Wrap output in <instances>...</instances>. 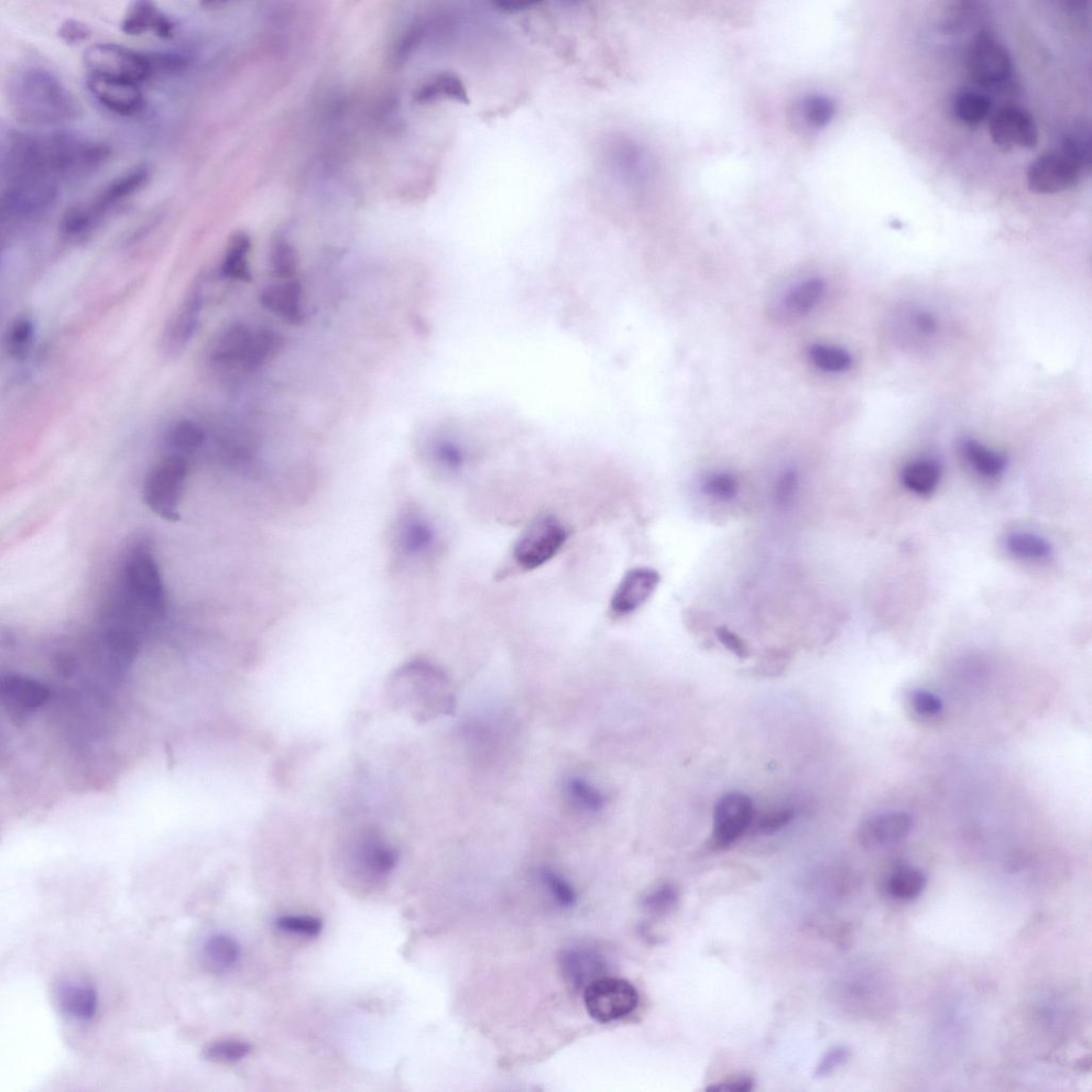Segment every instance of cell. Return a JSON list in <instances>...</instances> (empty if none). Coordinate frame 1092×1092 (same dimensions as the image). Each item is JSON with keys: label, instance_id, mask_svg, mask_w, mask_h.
Segmentation results:
<instances>
[{"label": "cell", "instance_id": "6da1fadb", "mask_svg": "<svg viewBox=\"0 0 1092 1092\" xmlns=\"http://www.w3.org/2000/svg\"><path fill=\"white\" fill-rule=\"evenodd\" d=\"M109 157L111 150L89 138L10 130L3 140L2 183L37 181L60 186L89 176Z\"/></svg>", "mask_w": 1092, "mask_h": 1092}, {"label": "cell", "instance_id": "7a4b0ae2", "mask_svg": "<svg viewBox=\"0 0 1092 1092\" xmlns=\"http://www.w3.org/2000/svg\"><path fill=\"white\" fill-rule=\"evenodd\" d=\"M7 97L19 122L48 126L74 121L82 108L73 93L51 72L36 65L18 68L9 76Z\"/></svg>", "mask_w": 1092, "mask_h": 1092}, {"label": "cell", "instance_id": "3957f363", "mask_svg": "<svg viewBox=\"0 0 1092 1092\" xmlns=\"http://www.w3.org/2000/svg\"><path fill=\"white\" fill-rule=\"evenodd\" d=\"M386 697L395 712L420 724L451 715L455 708L449 678L439 667L422 660L403 664L390 674Z\"/></svg>", "mask_w": 1092, "mask_h": 1092}, {"label": "cell", "instance_id": "277c9868", "mask_svg": "<svg viewBox=\"0 0 1092 1092\" xmlns=\"http://www.w3.org/2000/svg\"><path fill=\"white\" fill-rule=\"evenodd\" d=\"M119 589L116 624L138 631L165 616V586L155 556L148 545H136L126 555Z\"/></svg>", "mask_w": 1092, "mask_h": 1092}, {"label": "cell", "instance_id": "5b68a950", "mask_svg": "<svg viewBox=\"0 0 1092 1092\" xmlns=\"http://www.w3.org/2000/svg\"><path fill=\"white\" fill-rule=\"evenodd\" d=\"M283 347L282 336L268 329L254 330L243 323L228 324L214 338L210 361L224 369L256 370Z\"/></svg>", "mask_w": 1092, "mask_h": 1092}, {"label": "cell", "instance_id": "8992f818", "mask_svg": "<svg viewBox=\"0 0 1092 1092\" xmlns=\"http://www.w3.org/2000/svg\"><path fill=\"white\" fill-rule=\"evenodd\" d=\"M148 179L149 169L138 166L109 182L89 202L73 205L64 213L62 234L70 239L89 235L109 214L144 188Z\"/></svg>", "mask_w": 1092, "mask_h": 1092}, {"label": "cell", "instance_id": "52a82bcc", "mask_svg": "<svg viewBox=\"0 0 1092 1092\" xmlns=\"http://www.w3.org/2000/svg\"><path fill=\"white\" fill-rule=\"evenodd\" d=\"M390 546L397 565L428 562L440 548L439 532L425 513L409 506L392 524Z\"/></svg>", "mask_w": 1092, "mask_h": 1092}, {"label": "cell", "instance_id": "ba28073f", "mask_svg": "<svg viewBox=\"0 0 1092 1092\" xmlns=\"http://www.w3.org/2000/svg\"><path fill=\"white\" fill-rule=\"evenodd\" d=\"M341 843L352 864L369 878H386L397 866L396 850L373 823L363 821L346 826Z\"/></svg>", "mask_w": 1092, "mask_h": 1092}, {"label": "cell", "instance_id": "9c48e42d", "mask_svg": "<svg viewBox=\"0 0 1092 1092\" xmlns=\"http://www.w3.org/2000/svg\"><path fill=\"white\" fill-rule=\"evenodd\" d=\"M189 473L186 458L173 454L163 458L148 475L144 500L152 512L168 522L181 519L180 505Z\"/></svg>", "mask_w": 1092, "mask_h": 1092}, {"label": "cell", "instance_id": "30bf717a", "mask_svg": "<svg viewBox=\"0 0 1092 1092\" xmlns=\"http://www.w3.org/2000/svg\"><path fill=\"white\" fill-rule=\"evenodd\" d=\"M84 62L88 75L121 79L138 85L154 75L152 54L140 52L115 43H101L85 51Z\"/></svg>", "mask_w": 1092, "mask_h": 1092}, {"label": "cell", "instance_id": "8fae6325", "mask_svg": "<svg viewBox=\"0 0 1092 1092\" xmlns=\"http://www.w3.org/2000/svg\"><path fill=\"white\" fill-rule=\"evenodd\" d=\"M566 539V529L559 519L541 516L523 530L513 545V561L522 570H536L559 555Z\"/></svg>", "mask_w": 1092, "mask_h": 1092}, {"label": "cell", "instance_id": "7c38bea8", "mask_svg": "<svg viewBox=\"0 0 1092 1092\" xmlns=\"http://www.w3.org/2000/svg\"><path fill=\"white\" fill-rule=\"evenodd\" d=\"M636 988L626 979L600 977L584 989L587 1012L599 1023H610L627 1017L638 1007Z\"/></svg>", "mask_w": 1092, "mask_h": 1092}, {"label": "cell", "instance_id": "4fadbf2b", "mask_svg": "<svg viewBox=\"0 0 1092 1092\" xmlns=\"http://www.w3.org/2000/svg\"><path fill=\"white\" fill-rule=\"evenodd\" d=\"M60 186L47 182H15L2 184L0 214L2 221L32 220L49 212L56 204Z\"/></svg>", "mask_w": 1092, "mask_h": 1092}, {"label": "cell", "instance_id": "5bb4252c", "mask_svg": "<svg viewBox=\"0 0 1092 1092\" xmlns=\"http://www.w3.org/2000/svg\"><path fill=\"white\" fill-rule=\"evenodd\" d=\"M203 305L204 286L201 277H198L190 284L178 310L163 330L160 344L163 353L174 357L185 351L198 327Z\"/></svg>", "mask_w": 1092, "mask_h": 1092}, {"label": "cell", "instance_id": "9a60e30c", "mask_svg": "<svg viewBox=\"0 0 1092 1092\" xmlns=\"http://www.w3.org/2000/svg\"><path fill=\"white\" fill-rule=\"evenodd\" d=\"M969 71L973 81L984 86H995L1011 78L1009 52L989 32L982 31L970 49Z\"/></svg>", "mask_w": 1092, "mask_h": 1092}, {"label": "cell", "instance_id": "2e32d148", "mask_svg": "<svg viewBox=\"0 0 1092 1092\" xmlns=\"http://www.w3.org/2000/svg\"><path fill=\"white\" fill-rule=\"evenodd\" d=\"M1082 176L1083 172L1062 152H1050L1031 163L1028 184L1035 193L1050 194L1074 188Z\"/></svg>", "mask_w": 1092, "mask_h": 1092}, {"label": "cell", "instance_id": "e0dca14e", "mask_svg": "<svg viewBox=\"0 0 1092 1092\" xmlns=\"http://www.w3.org/2000/svg\"><path fill=\"white\" fill-rule=\"evenodd\" d=\"M753 819V802L742 793H730L715 805L713 843L719 848L729 847L745 835Z\"/></svg>", "mask_w": 1092, "mask_h": 1092}, {"label": "cell", "instance_id": "ac0fdd59", "mask_svg": "<svg viewBox=\"0 0 1092 1092\" xmlns=\"http://www.w3.org/2000/svg\"><path fill=\"white\" fill-rule=\"evenodd\" d=\"M86 85L98 103L118 116H136L146 105L144 92L134 82L86 75Z\"/></svg>", "mask_w": 1092, "mask_h": 1092}, {"label": "cell", "instance_id": "d6986e66", "mask_svg": "<svg viewBox=\"0 0 1092 1092\" xmlns=\"http://www.w3.org/2000/svg\"><path fill=\"white\" fill-rule=\"evenodd\" d=\"M661 575L652 567H635L626 573L615 589L610 600L611 615L631 616L648 602L657 592Z\"/></svg>", "mask_w": 1092, "mask_h": 1092}, {"label": "cell", "instance_id": "ffe728a7", "mask_svg": "<svg viewBox=\"0 0 1092 1092\" xmlns=\"http://www.w3.org/2000/svg\"><path fill=\"white\" fill-rule=\"evenodd\" d=\"M990 136L998 146L1032 149L1039 142L1034 119L1017 107L1000 108L990 119Z\"/></svg>", "mask_w": 1092, "mask_h": 1092}, {"label": "cell", "instance_id": "44dd1931", "mask_svg": "<svg viewBox=\"0 0 1092 1092\" xmlns=\"http://www.w3.org/2000/svg\"><path fill=\"white\" fill-rule=\"evenodd\" d=\"M912 818L904 812H888L867 819L860 826V843L869 849H878L901 842L910 834Z\"/></svg>", "mask_w": 1092, "mask_h": 1092}, {"label": "cell", "instance_id": "7402d4cb", "mask_svg": "<svg viewBox=\"0 0 1092 1092\" xmlns=\"http://www.w3.org/2000/svg\"><path fill=\"white\" fill-rule=\"evenodd\" d=\"M263 307L290 324L299 325L305 319L303 290L296 281L271 284L260 293Z\"/></svg>", "mask_w": 1092, "mask_h": 1092}, {"label": "cell", "instance_id": "603a6c76", "mask_svg": "<svg viewBox=\"0 0 1092 1092\" xmlns=\"http://www.w3.org/2000/svg\"><path fill=\"white\" fill-rule=\"evenodd\" d=\"M121 29L128 36L154 34L159 38L169 39L173 37L176 25L155 4L141 0L129 6L122 19Z\"/></svg>", "mask_w": 1092, "mask_h": 1092}, {"label": "cell", "instance_id": "cb8c5ba5", "mask_svg": "<svg viewBox=\"0 0 1092 1092\" xmlns=\"http://www.w3.org/2000/svg\"><path fill=\"white\" fill-rule=\"evenodd\" d=\"M564 979L574 989H585L593 981L603 977L606 965L602 956L586 947L566 948L561 955Z\"/></svg>", "mask_w": 1092, "mask_h": 1092}, {"label": "cell", "instance_id": "d4e9b609", "mask_svg": "<svg viewBox=\"0 0 1092 1092\" xmlns=\"http://www.w3.org/2000/svg\"><path fill=\"white\" fill-rule=\"evenodd\" d=\"M58 1003L63 1012L82 1022L94 1019L98 997L94 988L85 984H63L58 990Z\"/></svg>", "mask_w": 1092, "mask_h": 1092}, {"label": "cell", "instance_id": "484cf974", "mask_svg": "<svg viewBox=\"0 0 1092 1092\" xmlns=\"http://www.w3.org/2000/svg\"><path fill=\"white\" fill-rule=\"evenodd\" d=\"M242 949L236 938L227 934H215L203 945L205 964L216 972H227L239 963Z\"/></svg>", "mask_w": 1092, "mask_h": 1092}, {"label": "cell", "instance_id": "4316f807", "mask_svg": "<svg viewBox=\"0 0 1092 1092\" xmlns=\"http://www.w3.org/2000/svg\"><path fill=\"white\" fill-rule=\"evenodd\" d=\"M1005 549L1014 559L1042 563L1051 559L1052 546L1039 534L1029 531H1012L1004 539Z\"/></svg>", "mask_w": 1092, "mask_h": 1092}, {"label": "cell", "instance_id": "83f0119b", "mask_svg": "<svg viewBox=\"0 0 1092 1092\" xmlns=\"http://www.w3.org/2000/svg\"><path fill=\"white\" fill-rule=\"evenodd\" d=\"M431 466L443 476L461 474L467 463V453L459 442L440 438L434 440L428 451Z\"/></svg>", "mask_w": 1092, "mask_h": 1092}, {"label": "cell", "instance_id": "f1b7e54d", "mask_svg": "<svg viewBox=\"0 0 1092 1092\" xmlns=\"http://www.w3.org/2000/svg\"><path fill=\"white\" fill-rule=\"evenodd\" d=\"M250 251L251 239L245 232H237L229 238L222 264V275L225 279L250 281Z\"/></svg>", "mask_w": 1092, "mask_h": 1092}, {"label": "cell", "instance_id": "f546056e", "mask_svg": "<svg viewBox=\"0 0 1092 1092\" xmlns=\"http://www.w3.org/2000/svg\"><path fill=\"white\" fill-rule=\"evenodd\" d=\"M1088 121H1076L1070 125L1062 137L1061 151L1074 161L1080 171L1088 172L1091 166V137Z\"/></svg>", "mask_w": 1092, "mask_h": 1092}, {"label": "cell", "instance_id": "4dcf8cb0", "mask_svg": "<svg viewBox=\"0 0 1092 1092\" xmlns=\"http://www.w3.org/2000/svg\"><path fill=\"white\" fill-rule=\"evenodd\" d=\"M941 469L933 461H917L905 465L902 472V483L910 493L928 496L935 493L940 482Z\"/></svg>", "mask_w": 1092, "mask_h": 1092}, {"label": "cell", "instance_id": "1f68e13d", "mask_svg": "<svg viewBox=\"0 0 1092 1092\" xmlns=\"http://www.w3.org/2000/svg\"><path fill=\"white\" fill-rule=\"evenodd\" d=\"M961 451L971 467L982 477L998 478L1007 468V457L987 449L974 440H965L961 444Z\"/></svg>", "mask_w": 1092, "mask_h": 1092}, {"label": "cell", "instance_id": "d6a6232c", "mask_svg": "<svg viewBox=\"0 0 1092 1092\" xmlns=\"http://www.w3.org/2000/svg\"><path fill=\"white\" fill-rule=\"evenodd\" d=\"M991 111L990 98L973 90L958 92L953 101V113L959 122L970 126H978L989 116Z\"/></svg>", "mask_w": 1092, "mask_h": 1092}, {"label": "cell", "instance_id": "836d02e7", "mask_svg": "<svg viewBox=\"0 0 1092 1092\" xmlns=\"http://www.w3.org/2000/svg\"><path fill=\"white\" fill-rule=\"evenodd\" d=\"M824 289V282L819 279H810L797 284L785 296V310L794 316H803L809 313L821 300Z\"/></svg>", "mask_w": 1092, "mask_h": 1092}, {"label": "cell", "instance_id": "e575fe53", "mask_svg": "<svg viewBox=\"0 0 1092 1092\" xmlns=\"http://www.w3.org/2000/svg\"><path fill=\"white\" fill-rule=\"evenodd\" d=\"M927 886L925 873L916 868L904 867L895 870L889 878L888 889L893 898L912 901L920 897Z\"/></svg>", "mask_w": 1092, "mask_h": 1092}, {"label": "cell", "instance_id": "d590c367", "mask_svg": "<svg viewBox=\"0 0 1092 1092\" xmlns=\"http://www.w3.org/2000/svg\"><path fill=\"white\" fill-rule=\"evenodd\" d=\"M205 439V432L199 424L183 420L172 426L167 440L174 453L184 457L200 450Z\"/></svg>", "mask_w": 1092, "mask_h": 1092}, {"label": "cell", "instance_id": "8d00e7d4", "mask_svg": "<svg viewBox=\"0 0 1092 1092\" xmlns=\"http://www.w3.org/2000/svg\"><path fill=\"white\" fill-rule=\"evenodd\" d=\"M270 267L278 279L289 281L296 275L299 256L296 249L284 238H278L271 247Z\"/></svg>", "mask_w": 1092, "mask_h": 1092}, {"label": "cell", "instance_id": "74e56055", "mask_svg": "<svg viewBox=\"0 0 1092 1092\" xmlns=\"http://www.w3.org/2000/svg\"><path fill=\"white\" fill-rule=\"evenodd\" d=\"M35 340V324L27 316L17 318L10 325L7 335V349L11 357L24 359Z\"/></svg>", "mask_w": 1092, "mask_h": 1092}, {"label": "cell", "instance_id": "f35d334b", "mask_svg": "<svg viewBox=\"0 0 1092 1092\" xmlns=\"http://www.w3.org/2000/svg\"><path fill=\"white\" fill-rule=\"evenodd\" d=\"M809 356L811 362L826 373H840L847 370L853 362L844 349L834 346L814 345Z\"/></svg>", "mask_w": 1092, "mask_h": 1092}, {"label": "cell", "instance_id": "ab89813d", "mask_svg": "<svg viewBox=\"0 0 1092 1092\" xmlns=\"http://www.w3.org/2000/svg\"><path fill=\"white\" fill-rule=\"evenodd\" d=\"M253 1047L245 1041L225 1040L204 1047L203 1057L215 1064H233L246 1058Z\"/></svg>", "mask_w": 1092, "mask_h": 1092}, {"label": "cell", "instance_id": "60d3db41", "mask_svg": "<svg viewBox=\"0 0 1092 1092\" xmlns=\"http://www.w3.org/2000/svg\"><path fill=\"white\" fill-rule=\"evenodd\" d=\"M700 488L705 496L719 501H730L739 494L738 479L728 472L707 474L702 479Z\"/></svg>", "mask_w": 1092, "mask_h": 1092}, {"label": "cell", "instance_id": "b9f144b4", "mask_svg": "<svg viewBox=\"0 0 1092 1092\" xmlns=\"http://www.w3.org/2000/svg\"><path fill=\"white\" fill-rule=\"evenodd\" d=\"M565 789L567 795H569V799H571L577 806L582 807L583 810L598 812L602 810L605 805V799L602 793L582 778H570L565 783Z\"/></svg>", "mask_w": 1092, "mask_h": 1092}, {"label": "cell", "instance_id": "7bdbcfd3", "mask_svg": "<svg viewBox=\"0 0 1092 1092\" xmlns=\"http://www.w3.org/2000/svg\"><path fill=\"white\" fill-rule=\"evenodd\" d=\"M276 926L283 933L305 937L319 936L323 930L322 920L309 915H284L276 921Z\"/></svg>", "mask_w": 1092, "mask_h": 1092}, {"label": "cell", "instance_id": "ee69618b", "mask_svg": "<svg viewBox=\"0 0 1092 1092\" xmlns=\"http://www.w3.org/2000/svg\"><path fill=\"white\" fill-rule=\"evenodd\" d=\"M540 877L543 886L562 907H571L575 904L576 895L573 888L559 873L551 870H543Z\"/></svg>", "mask_w": 1092, "mask_h": 1092}, {"label": "cell", "instance_id": "f6af8a7d", "mask_svg": "<svg viewBox=\"0 0 1092 1092\" xmlns=\"http://www.w3.org/2000/svg\"><path fill=\"white\" fill-rule=\"evenodd\" d=\"M799 487L800 478L793 469L783 472L775 483L773 493L775 502L781 507H788L799 493Z\"/></svg>", "mask_w": 1092, "mask_h": 1092}, {"label": "cell", "instance_id": "bcb514c9", "mask_svg": "<svg viewBox=\"0 0 1092 1092\" xmlns=\"http://www.w3.org/2000/svg\"><path fill=\"white\" fill-rule=\"evenodd\" d=\"M911 705L914 711L923 717H934L941 713V699L933 693L917 690L911 695Z\"/></svg>", "mask_w": 1092, "mask_h": 1092}, {"label": "cell", "instance_id": "7dc6e473", "mask_svg": "<svg viewBox=\"0 0 1092 1092\" xmlns=\"http://www.w3.org/2000/svg\"><path fill=\"white\" fill-rule=\"evenodd\" d=\"M676 901H678L676 891L671 886H663L648 895L644 900V905L652 912L664 913L669 911Z\"/></svg>", "mask_w": 1092, "mask_h": 1092}, {"label": "cell", "instance_id": "c3c4849f", "mask_svg": "<svg viewBox=\"0 0 1092 1092\" xmlns=\"http://www.w3.org/2000/svg\"><path fill=\"white\" fill-rule=\"evenodd\" d=\"M850 1056L849 1048L846 1046H836L832 1048L822 1058L821 1063L818 1064L815 1072L817 1077H826L836 1072V1069L842 1067L847 1063Z\"/></svg>", "mask_w": 1092, "mask_h": 1092}, {"label": "cell", "instance_id": "681fc988", "mask_svg": "<svg viewBox=\"0 0 1092 1092\" xmlns=\"http://www.w3.org/2000/svg\"><path fill=\"white\" fill-rule=\"evenodd\" d=\"M58 36L70 46H79L91 38V30L81 20L68 19L59 27Z\"/></svg>", "mask_w": 1092, "mask_h": 1092}, {"label": "cell", "instance_id": "f907efd6", "mask_svg": "<svg viewBox=\"0 0 1092 1092\" xmlns=\"http://www.w3.org/2000/svg\"><path fill=\"white\" fill-rule=\"evenodd\" d=\"M716 636L719 642L738 659L746 660L749 658L750 650L748 644L734 631L727 627H719L716 629Z\"/></svg>", "mask_w": 1092, "mask_h": 1092}, {"label": "cell", "instance_id": "816d5d0a", "mask_svg": "<svg viewBox=\"0 0 1092 1092\" xmlns=\"http://www.w3.org/2000/svg\"><path fill=\"white\" fill-rule=\"evenodd\" d=\"M795 816L791 809H782L770 812L764 816L759 823V830L763 835H772L788 826Z\"/></svg>", "mask_w": 1092, "mask_h": 1092}, {"label": "cell", "instance_id": "f5cc1de1", "mask_svg": "<svg viewBox=\"0 0 1092 1092\" xmlns=\"http://www.w3.org/2000/svg\"><path fill=\"white\" fill-rule=\"evenodd\" d=\"M833 112V104L821 97L813 98L804 107L805 119L814 125H823L826 121H829Z\"/></svg>", "mask_w": 1092, "mask_h": 1092}, {"label": "cell", "instance_id": "db71d44e", "mask_svg": "<svg viewBox=\"0 0 1092 1092\" xmlns=\"http://www.w3.org/2000/svg\"><path fill=\"white\" fill-rule=\"evenodd\" d=\"M752 1086H753V1082H752V1079L750 1077L739 1076V1077L728 1078L727 1080H724V1082H722V1083H718V1084H716L712 1087H709L708 1090L709 1091H718V1092H720V1091L746 1092V1091H750L752 1089Z\"/></svg>", "mask_w": 1092, "mask_h": 1092}, {"label": "cell", "instance_id": "11a10c76", "mask_svg": "<svg viewBox=\"0 0 1092 1092\" xmlns=\"http://www.w3.org/2000/svg\"><path fill=\"white\" fill-rule=\"evenodd\" d=\"M919 325L923 331L931 332L935 329V323L928 315L921 316Z\"/></svg>", "mask_w": 1092, "mask_h": 1092}]
</instances>
